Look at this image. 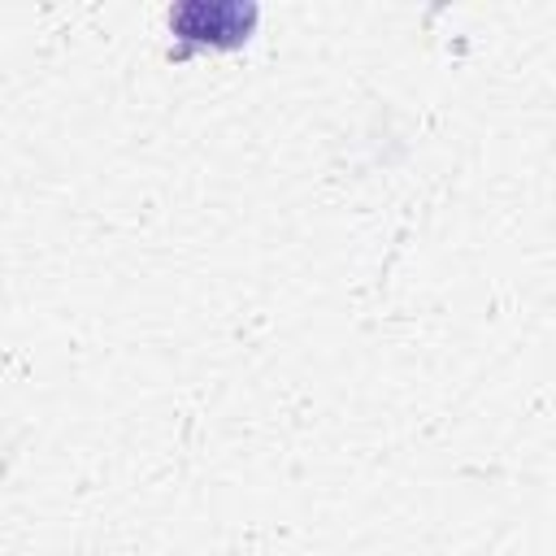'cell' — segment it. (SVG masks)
<instances>
[{"label": "cell", "mask_w": 556, "mask_h": 556, "mask_svg": "<svg viewBox=\"0 0 556 556\" xmlns=\"http://www.w3.org/2000/svg\"><path fill=\"white\" fill-rule=\"evenodd\" d=\"M261 9L252 0H178L169 9V30L187 48H239L256 30Z\"/></svg>", "instance_id": "6da1fadb"}]
</instances>
